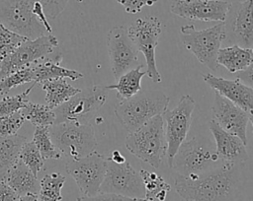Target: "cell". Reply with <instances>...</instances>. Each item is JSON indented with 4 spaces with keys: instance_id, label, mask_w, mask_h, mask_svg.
<instances>
[{
    "instance_id": "cell-1",
    "label": "cell",
    "mask_w": 253,
    "mask_h": 201,
    "mask_svg": "<svg viewBox=\"0 0 253 201\" xmlns=\"http://www.w3.org/2000/svg\"><path fill=\"white\" fill-rule=\"evenodd\" d=\"M236 165L223 162L218 168L201 174H176L175 190L185 201H233L239 184Z\"/></svg>"
},
{
    "instance_id": "cell-2",
    "label": "cell",
    "mask_w": 253,
    "mask_h": 201,
    "mask_svg": "<svg viewBox=\"0 0 253 201\" xmlns=\"http://www.w3.org/2000/svg\"><path fill=\"white\" fill-rule=\"evenodd\" d=\"M170 99L161 91H139L131 98L115 106L114 112L119 122L129 133L137 130L152 117L163 114Z\"/></svg>"
},
{
    "instance_id": "cell-3",
    "label": "cell",
    "mask_w": 253,
    "mask_h": 201,
    "mask_svg": "<svg viewBox=\"0 0 253 201\" xmlns=\"http://www.w3.org/2000/svg\"><path fill=\"white\" fill-rule=\"evenodd\" d=\"M127 151L154 168H159L167 156V141L162 114L156 115L133 132L125 142Z\"/></svg>"
},
{
    "instance_id": "cell-4",
    "label": "cell",
    "mask_w": 253,
    "mask_h": 201,
    "mask_svg": "<svg viewBox=\"0 0 253 201\" xmlns=\"http://www.w3.org/2000/svg\"><path fill=\"white\" fill-rule=\"evenodd\" d=\"M223 161L216 153L215 145L209 140L193 137L184 141L169 163V167L180 175L201 174L218 168Z\"/></svg>"
},
{
    "instance_id": "cell-5",
    "label": "cell",
    "mask_w": 253,
    "mask_h": 201,
    "mask_svg": "<svg viewBox=\"0 0 253 201\" xmlns=\"http://www.w3.org/2000/svg\"><path fill=\"white\" fill-rule=\"evenodd\" d=\"M180 34L186 49L211 71L218 70L216 57L225 38L224 22L204 30H197L194 25H185L181 27Z\"/></svg>"
},
{
    "instance_id": "cell-6",
    "label": "cell",
    "mask_w": 253,
    "mask_h": 201,
    "mask_svg": "<svg viewBox=\"0 0 253 201\" xmlns=\"http://www.w3.org/2000/svg\"><path fill=\"white\" fill-rule=\"evenodd\" d=\"M54 146L68 159L85 157L97 148V139L93 126L87 123L66 121L49 127Z\"/></svg>"
},
{
    "instance_id": "cell-7",
    "label": "cell",
    "mask_w": 253,
    "mask_h": 201,
    "mask_svg": "<svg viewBox=\"0 0 253 201\" xmlns=\"http://www.w3.org/2000/svg\"><path fill=\"white\" fill-rule=\"evenodd\" d=\"M108 99V89L106 86L94 85L84 90H80L67 101L55 107V123L75 121L87 123L89 119L98 111Z\"/></svg>"
},
{
    "instance_id": "cell-8",
    "label": "cell",
    "mask_w": 253,
    "mask_h": 201,
    "mask_svg": "<svg viewBox=\"0 0 253 201\" xmlns=\"http://www.w3.org/2000/svg\"><path fill=\"white\" fill-rule=\"evenodd\" d=\"M127 33L137 50L144 56L146 75L152 82L160 83L162 77L156 65L155 48L162 33L161 22L154 16L141 17L127 27Z\"/></svg>"
},
{
    "instance_id": "cell-9",
    "label": "cell",
    "mask_w": 253,
    "mask_h": 201,
    "mask_svg": "<svg viewBox=\"0 0 253 201\" xmlns=\"http://www.w3.org/2000/svg\"><path fill=\"white\" fill-rule=\"evenodd\" d=\"M58 45L57 37L46 34L34 39H27L0 61V80L9 74L31 66L52 53Z\"/></svg>"
},
{
    "instance_id": "cell-10",
    "label": "cell",
    "mask_w": 253,
    "mask_h": 201,
    "mask_svg": "<svg viewBox=\"0 0 253 201\" xmlns=\"http://www.w3.org/2000/svg\"><path fill=\"white\" fill-rule=\"evenodd\" d=\"M33 0H0V22L9 30L29 39L47 32L33 12Z\"/></svg>"
},
{
    "instance_id": "cell-11",
    "label": "cell",
    "mask_w": 253,
    "mask_h": 201,
    "mask_svg": "<svg viewBox=\"0 0 253 201\" xmlns=\"http://www.w3.org/2000/svg\"><path fill=\"white\" fill-rule=\"evenodd\" d=\"M106 168L107 158L97 151L79 159H69L65 164L66 172L75 180L80 192L85 196L99 193Z\"/></svg>"
},
{
    "instance_id": "cell-12",
    "label": "cell",
    "mask_w": 253,
    "mask_h": 201,
    "mask_svg": "<svg viewBox=\"0 0 253 201\" xmlns=\"http://www.w3.org/2000/svg\"><path fill=\"white\" fill-rule=\"evenodd\" d=\"M99 192L115 193L132 198H144L145 189L140 174L127 162L117 164L107 158V168Z\"/></svg>"
},
{
    "instance_id": "cell-13",
    "label": "cell",
    "mask_w": 253,
    "mask_h": 201,
    "mask_svg": "<svg viewBox=\"0 0 253 201\" xmlns=\"http://www.w3.org/2000/svg\"><path fill=\"white\" fill-rule=\"evenodd\" d=\"M195 105L196 101L192 96L183 95L172 110H166L162 114L167 141L168 164L188 135Z\"/></svg>"
},
{
    "instance_id": "cell-14",
    "label": "cell",
    "mask_w": 253,
    "mask_h": 201,
    "mask_svg": "<svg viewBox=\"0 0 253 201\" xmlns=\"http://www.w3.org/2000/svg\"><path fill=\"white\" fill-rule=\"evenodd\" d=\"M226 46L253 47V0L230 3L224 20Z\"/></svg>"
},
{
    "instance_id": "cell-15",
    "label": "cell",
    "mask_w": 253,
    "mask_h": 201,
    "mask_svg": "<svg viewBox=\"0 0 253 201\" xmlns=\"http://www.w3.org/2000/svg\"><path fill=\"white\" fill-rule=\"evenodd\" d=\"M107 46L111 70L116 80L137 66L139 51L128 35L127 27L116 26L112 28L107 34Z\"/></svg>"
},
{
    "instance_id": "cell-16",
    "label": "cell",
    "mask_w": 253,
    "mask_h": 201,
    "mask_svg": "<svg viewBox=\"0 0 253 201\" xmlns=\"http://www.w3.org/2000/svg\"><path fill=\"white\" fill-rule=\"evenodd\" d=\"M229 5L223 0H175L170 11L188 20L224 22Z\"/></svg>"
},
{
    "instance_id": "cell-17",
    "label": "cell",
    "mask_w": 253,
    "mask_h": 201,
    "mask_svg": "<svg viewBox=\"0 0 253 201\" xmlns=\"http://www.w3.org/2000/svg\"><path fill=\"white\" fill-rule=\"evenodd\" d=\"M211 111L213 119L222 129L239 137L245 145L247 144L246 130L249 122L248 111L225 99L218 93L214 94Z\"/></svg>"
},
{
    "instance_id": "cell-18",
    "label": "cell",
    "mask_w": 253,
    "mask_h": 201,
    "mask_svg": "<svg viewBox=\"0 0 253 201\" xmlns=\"http://www.w3.org/2000/svg\"><path fill=\"white\" fill-rule=\"evenodd\" d=\"M204 81L215 92L244 110L253 111V88L240 80H228L211 73L203 75Z\"/></svg>"
},
{
    "instance_id": "cell-19",
    "label": "cell",
    "mask_w": 253,
    "mask_h": 201,
    "mask_svg": "<svg viewBox=\"0 0 253 201\" xmlns=\"http://www.w3.org/2000/svg\"><path fill=\"white\" fill-rule=\"evenodd\" d=\"M209 128L214 139L216 153L223 162L239 164L248 160L245 144L239 137L222 129L213 118L210 120Z\"/></svg>"
},
{
    "instance_id": "cell-20",
    "label": "cell",
    "mask_w": 253,
    "mask_h": 201,
    "mask_svg": "<svg viewBox=\"0 0 253 201\" xmlns=\"http://www.w3.org/2000/svg\"><path fill=\"white\" fill-rule=\"evenodd\" d=\"M4 180L19 196L30 193L38 194L40 190L37 175L20 159L9 169Z\"/></svg>"
},
{
    "instance_id": "cell-21",
    "label": "cell",
    "mask_w": 253,
    "mask_h": 201,
    "mask_svg": "<svg viewBox=\"0 0 253 201\" xmlns=\"http://www.w3.org/2000/svg\"><path fill=\"white\" fill-rule=\"evenodd\" d=\"M216 62L230 73L240 72L253 62V47L245 48L237 44L224 46L219 49Z\"/></svg>"
},
{
    "instance_id": "cell-22",
    "label": "cell",
    "mask_w": 253,
    "mask_h": 201,
    "mask_svg": "<svg viewBox=\"0 0 253 201\" xmlns=\"http://www.w3.org/2000/svg\"><path fill=\"white\" fill-rule=\"evenodd\" d=\"M60 61L61 55L59 54L57 57H55V59L48 58L46 60L32 64L35 82L41 83L45 80L58 78H67L72 81H76L83 77V74L79 71L60 66Z\"/></svg>"
},
{
    "instance_id": "cell-23",
    "label": "cell",
    "mask_w": 253,
    "mask_h": 201,
    "mask_svg": "<svg viewBox=\"0 0 253 201\" xmlns=\"http://www.w3.org/2000/svg\"><path fill=\"white\" fill-rule=\"evenodd\" d=\"M40 85L45 93L46 104L52 109L67 101L81 90L71 86L65 78L45 80L41 82Z\"/></svg>"
},
{
    "instance_id": "cell-24",
    "label": "cell",
    "mask_w": 253,
    "mask_h": 201,
    "mask_svg": "<svg viewBox=\"0 0 253 201\" xmlns=\"http://www.w3.org/2000/svg\"><path fill=\"white\" fill-rule=\"evenodd\" d=\"M142 64L124 73L117 81V84L106 86L108 90H116L117 98L120 100H127L137 94L141 90V79L146 75V72L141 71Z\"/></svg>"
},
{
    "instance_id": "cell-25",
    "label": "cell",
    "mask_w": 253,
    "mask_h": 201,
    "mask_svg": "<svg viewBox=\"0 0 253 201\" xmlns=\"http://www.w3.org/2000/svg\"><path fill=\"white\" fill-rule=\"evenodd\" d=\"M27 141L24 136H0V181L4 180L9 169L18 162L22 145Z\"/></svg>"
},
{
    "instance_id": "cell-26",
    "label": "cell",
    "mask_w": 253,
    "mask_h": 201,
    "mask_svg": "<svg viewBox=\"0 0 253 201\" xmlns=\"http://www.w3.org/2000/svg\"><path fill=\"white\" fill-rule=\"evenodd\" d=\"M139 174L142 178L146 201H164L168 192L170 191V185L164 180V178L158 175L156 172L141 168Z\"/></svg>"
},
{
    "instance_id": "cell-27",
    "label": "cell",
    "mask_w": 253,
    "mask_h": 201,
    "mask_svg": "<svg viewBox=\"0 0 253 201\" xmlns=\"http://www.w3.org/2000/svg\"><path fill=\"white\" fill-rule=\"evenodd\" d=\"M65 175L59 172L45 174L40 181L39 201H61V189L65 183Z\"/></svg>"
},
{
    "instance_id": "cell-28",
    "label": "cell",
    "mask_w": 253,
    "mask_h": 201,
    "mask_svg": "<svg viewBox=\"0 0 253 201\" xmlns=\"http://www.w3.org/2000/svg\"><path fill=\"white\" fill-rule=\"evenodd\" d=\"M24 110L26 120L36 127H50L55 122L54 110L47 104L29 101Z\"/></svg>"
},
{
    "instance_id": "cell-29",
    "label": "cell",
    "mask_w": 253,
    "mask_h": 201,
    "mask_svg": "<svg viewBox=\"0 0 253 201\" xmlns=\"http://www.w3.org/2000/svg\"><path fill=\"white\" fill-rule=\"evenodd\" d=\"M33 142L39 149L42 159L45 160H57L61 158V153L54 146L49 127H36L33 135Z\"/></svg>"
},
{
    "instance_id": "cell-30",
    "label": "cell",
    "mask_w": 253,
    "mask_h": 201,
    "mask_svg": "<svg viewBox=\"0 0 253 201\" xmlns=\"http://www.w3.org/2000/svg\"><path fill=\"white\" fill-rule=\"evenodd\" d=\"M19 159L33 171L35 175L42 170L44 160L33 141H26L19 153Z\"/></svg>"
},
{
    "instance_id": "cell-31",
    "label": "cell",
    "mask_w": 253,
    "mask_h": 201,
    "mask_svg": "<svg viewBox=\"0 0 253 201\" xmlns=\"http://www.w3.org/2000/svg\"><path fill=\"white\" fill-rule=\"evenodd\" d=\"M36 82H33L32 86H30L27 90L17 96H6L0 100V117L15 113L17 111H21L24 109L29 100V94L36 86Z\"/></svg>"
},
{
    "instance_id": "cell-32",
    "label": "cell",
    "mask_w": 253,
    "mask_h": 201,
    "mask_svg": "<svg viewBox=\"0 0 253 201\" xmlns=\"http://www.w3.org/2000/svg\"><path fill=\"white\" fill-rule=\"evenodd\" d=\"M35 82L34 78V71L33 67L28 66L26 68L17 70L2 80H0V94L1 95H6L8 94L12 89L19 87L23 84Z\"/></svg>"
},
{
    "instance_id": "cell-33",
    "label": "cell",
    "mask_w": 253,
    "mask_h": 201,
    "mask_svg": "<svg viewBox=\"0 0 253 201\" xmlns=\"http://www.w3.org/2000/svg\"><path fill=\"white\" fill-rule=\"evenodd\" d=\"M27 39L29 38L12 32L0 22V60L9 55Z\"/></svg>"
},
{
    "instance_id": "cell-34",
    "label": "cell",
    "mask_w": 253,
    "mask_h": 201,
    "mask_svg": "<svg viewBox=\"0 0 253 201\" xmlns=\"http://www.w3.org/2000/svg\"><path fill=\"white\" fill-rule=\"evenodd\" d=\"M26 118L21 111L0 117V136L11 137L17 135L18 131L25 123Z\"/></svg>"
},
{
    "instance_id": "cell-35",
    "label": "cell",
    "mask_w": 253,
    "mask_h": 201,
    "mask_svg": "<svg viewBox=\"0 0 253 201\" xmlns=\"http://www.w3.org/2000/svg\"><path fill=\"white\" fill-rule=\"evenodd\" d=\"M40 2L47 18L55 19L65 9L68 0H33Z\"/></svg>"
},
{
    "instance_id": "cell-36",
    "label": "cell",
    "mask_w": 253,
    "mask_h": 201,
    "mask_svg": "<svg viewBox=\"0 0 253 201\" xmlns=\"http://www.w3.org/2000/svg\"><path fill=\"white\" fill-rule=\"evenodd\" d=\"M143 199V198H142ZM141 198H132L115 193L99 192L93 196H80L76 201H142Z\"/></svg>"
},
{
    "instance_id": "cell-37",
    "label": "cell",
    "mask_w": 253,
    "mask_h": 201,
    "mask_svg": "<svg viewBox=\"0 0 253 201\" xmlns=\"http://www.w3.org/2000/svg\"><path fill=\"white\" fill-rule=\"evenodd\" d=\"M121 4L125 11L128 14H136L141 11L144 6H152L157 0H116Z\"/></svg>"
},
{
    "instance_id": "cell-38",
    "label": "cell",
    "mask_w": 253,
    "mask_h": 201,
    "mask_svg": "<svg viewBox=\"0 0 253 201\" xmlns=\"http://www.w3.org/2000/svg\"><path fill=\"white\" fill-rule=\"evenodd\" d=\"M33 12L35 14V16L38 18V20L41 22V24L43 26V28L45 29V31L47 32V34H52V28L47 20V17L44 13V10H43V7L42 5L38 2V1H35L34 4H33Z\"/></svg>"
},
{
    "instance_id": "cell-39",
    "label": "cell",
    "mask_w": 253,
    "mask_h": 201,
    "mask_svg": "<svg viewBox=\"0 0 253 201\" xmlns=\"http://www.w3.org/2000/svg\"><path fill=\"white\" fill-rule=\"evenodd\" d=\"M20 196L5 182L0 181V201H19Z\"/></svg>"
},
{
    "instance_id": "cell-40",
    "label": "cell",
    "mask_w": 253,
    "mask_h": 201,
    "mask_svg": "<svg viewBox=\"0 0 253 201\" xmlns=\"http://www.w3.org/2000/svg\"><path fill=\"white\" fill-rule=\"evenodd\" d=\"M236 78L245 85L253 88V62L244 70L237 72Z\"/></svg>"
},
{
    "instance_id": "cell-41",
    "label": "cell",
    "mask_w": 253,
    "mask_h": 201,
    "mask_svg": "<svg viewBox=\"0 0 253 201\" xmlns=\"http://www.w3.org/2000/svg\"><path fill=\"white\" fill-rule=\"evenodd\" d=\"M108 158H109L110 160H112L113 162L117 163V164H123L124 162L126 161V158L123 156V154H122L120 151H118V150H114V151L112 152L111 156L108 157Z\"/></svg>"
},
{
    "instance_id": "cell-42",
    "label": "cell",
    "mask_w": 253,
    "mask_h": 201,
    "mask_svg": "<svg viewBox=\"0 0 253 201\" xmlns=\"http://www.w3.org/2000/svg\"><path fill=\"white\" fill-rule=\"evenodd\" d=\"M19 201H39L38 198V194H34V193H30V194H26L23 196H20Z\"/></svg>"
},
{
    "instance_id": "cell-43",
    "label": "cell",
    "mask_w": 253,
    "mask_h": 201,
    "mask_svg": "<svg viewBox=\"0 0 253 201\" xmlns=\"http://www.w3.org/2000/svg\"><path fill=\"white\" fill-rule=\"evenodd\" d=\"M249 121L251 122L252 127H253V111H250V112H249Z\"/></svg>"
},
{
    "instance_id": "cell-44",
    "label": "cell",
    "mask_w": 253,
    "mask_h": 201,
    "mask_svg": "<svg viewBox=\"0 0 253 201\" xmlns=\"http://www.w3.org/2000/svg\"><path fill=\"white\" fill-rule=\"evenodd\" d=\"M75 1H77L78 3H81V2H83V0H75Z\"/></svg>"
},
{
    "instance_id": "cell-45",
    "label": "cell",
    "mask_w": 253,
    "mask_h": 201,
    "mask_svg": "<svg viewBox=\"0 0 253 201\" xmlns=\"http://www.w3.org/2000/svg\"><path fill=\"white\" fill-rule=\"evenodd\" d=\"M142 201H146V200H145V199H144V198H143V199H142Z\"/></svg>"
},
{
    "instance_id": "cell-46",
    "label": "cell",
    "mask_w": 253,
    "mask_h": 201,
    "mask_svg": "<svg viewBox=\"0 0 253 201\" xmlns=\"http://www.w3.org/2000/svg\"><path fill=\"white\" fill-rule=\"evenodd\" d=\"M0 61H1V60H0Z\"/></svg>"
}]
</instances>
